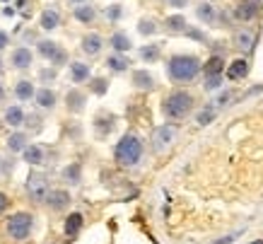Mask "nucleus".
Returning a JSON list of instances; mask_svg holds the SVG:
<instances>
[{
  "label": "nucleus",
  "mask_w": 263,
  "mask_h": 244,
  "mask_svg": "<svg viewBox=\"0 0 263 244\" xmlns=\"http://www.w3.org/2000/svg\"><path fill=\"white\" fill-rule=\"evenodd\" d=\"M15 97L20 102H27L34 97V85L29 82V80H20L17 85H15Z\"/></svg>",
  "instance_id": "a211bd4d"
},
{
  "label": "nucleus",
  "mask_w": 263,
  "mask_h": 244,
  "mask_svg": "<svg viewBox=\"0 0 263 244\" xmlns=\"http://www.w3.org/2000/svg\"><path fill=\"white\" fill-rule=\"evenodd\" d=\"M222 68H225V58L222 56H213L208 63L203 66V73L205 75H222Z\"/></svg>",
  "instance_id": "4be33fe9"
},
{
  "label": "nucleus",
  "mask_w": 263,
  "mask_h": 244,
  "mask_svg": "<svg viewBox=\"0 0 263 244\" xmlns=\"http://www.w3.org/2000/svg\"><path fill=\"white\" fill-rule=\"evenodd\" d=\"M3 97H5V87L0 85V100H3Z\"/></svg>",
  "instance_id": "a18cd8bd"
},
{
  "label": "nucleus",
  "mask_w": 263,
  "mask_h": 244,
  "mask_svg": "<svg viewBox=\"0 0 263 244\" xmlns=\"http://www.w3.org/2000/svg\"><path fill=\"white\" fill-rule=\"evenodd\" d=\"M8 41H10V39H8V34L0 32V48H5V46H8Z\"/></svg>",
  "instance_id": "c03bdc74"
},
{
  "label": "nucleus",
  "mask_w": 263,
  "mask_h": 244,
  "mask_svg": "<svg viewBox=\"0 0 263 244\" xmlns=\"http://www.w3.org/2000/svg\"><path fill=\"white\" fill-rule=\"evenodd\" d=\"M176 133H179V128H176L174 123H167V126H160L157 131L152 133V148L157 153H162L167 150L169 145L176 140Z\"/></svg>",
  "instance_id": "423d86ee"
},
{
  "label": "nucleus",
  "mask_w": 263,
  "mask_h": 244,
  "mask_svg": "<svg viewBox=\"0 0 263 244\" xmlns=\"http://www.w3.org/2000/svg\"><path fill=\"white\" fill-rule=\"evenodd\" d=\"M215 116H218V114H215V107H205V109H203L200 114H198V119H196V121L200 123V126H208V123L213 121Z\"/></svg>",
  "instance_id": "473e14b6"
},
{
  "label": "nucleus",
  "mask_w": 263,
  "mask_h": 244,
  "mask_svg": "<svg viewBox=\"0 0 263 244\" xmlns=\"http://www.w3.org/2000/svg\"><path fill=\"white\" fill-rule=\"evenodd\" d=\"M92 89H94V94H107V89H109V80H92Z\"/></svg>",
  "instance_id": "e433bc0d"
},
{
  "label": "nucleus",
  "mask_w": 263,
  "mask_h": 244,
  "mask_svg": "<svg viewBox=\"0 0 263 244\" xmlns=\"http://www.w3.org/2000/svg\"><path fill=\"white\" fill-rule=\"evenodd\" d=\"M82 215H80V213H70V215H68V220H66V234L68 237H75L77 232H80V230H82Z\"/></svg>",
  "instance_id": "6ab92c4d"
},
{
  "label": "nucleus",
  "mask_w": 263,
  "mask_h": 244,
  "mask_svg": "<svg viewBox=\"0 0 263 244\" xmlns=\"http://www.w3.org/2000/svg\"><path fill=\"white\" fill-rule=\"evenodd\" d=\"M133 85H135L138 89H152L154 87L152 73H147V70H138V73H133Z\"/></svg>",
  "instance_id": "2eb2a0df"
},
{
  "label": "nucleus",
  "mask_w": 263,
  "mask_h": 244,
  "mask_svg": "<svg viewBox=\"0 0 263 244\" xmlns=\"http://www.w3.org/2000/svg\"><path fill=\"white\" fill-rule=\"evenodd\" d=\"M5 121L10 123V126H22V123L27 121L22 107H10V109L5 111Z\"/></svg>",
  "instance_id": "b1692460"
},
{
  "label": "nucleus",
  "mask_w": 263,
  "mask_h": 244,
  "mask_svg": "<svg viewBox=\"0 0 263 244\" xmlns=\"http://www.w3.org/2000/svg\"><path fill=\"white\" fill-rule=\"evenodd\" d=\"M234 15H237V20H244V22H249V20H253V17L258 15V5H256V3H241Z\"/></svg>",
  "instance_id": "f3484780"
},
{
  "label": "nucleus",
  "mask_w": 263,
  "mask_h": 244,
  "mask_svg": "<svg viewBox=\"0 0 263 244\" xmlns=\"http://www.w3.org/2000/svg\"><path fill=\"white\" fill-rule=\"evenodd\" d=\"M8 148H10L12 153H22L24 148H27V135L24 133H12L8 138Z\"/></svg>",
  "instance_id": "c85d7f7f"
},
{
  "label": "nucleus",
  "mask_w": 263,
  "mask_h": 244,
  "mask_svg": "<svg viewBox=\"0 0 263 244\" xmlns=\"http://www.w3.org/2000/svg\"><path fill=\"white\" fill-rule=\"evenodd\" d=\"M203 87H205V89L222 87V75H208V78H205V82H203Z\"/></svg>",
  "instance_id": "f704fd0d"
},
{
  "label": "nucleus",
  "mask_w": 263,
  "mask_h": 244,
  "mask_svg": "<svg viewBox=\"0 0 263 244\" xmlns=\"http://www.w3.org/2000/svg\"><path fill=\"white\" fill-rule=\"evenodd\" d=\"M32 227H34V220H32L29 213H15L10 220H8V234H10L15 242H24V239H29Z\"/></svg>",
  "instance_id": "20e7f679"
},
{
  "label": "nucleus",
  "mask_w": 263,
  "mask_h": 244,
  "mask_svg": "<svg viewBox=\"0 0 263 244\" xmlns=\"http://www.w3.org/2000/svg\"><path fill=\"white\" fill-rule=\"evenodd\" d=\"M58 24H61V15H58L56 10H44L41 12V27H44L46 32H54Z\"/></svg>",
  "instance_id": "aec40b11"
},
{
  "label": "nucleus",
  "mask_w": 263,
  "mask_h": 244,
  "mask_svg": "<svg viewBox=\"0 0 263 244\" xmlns=\"http://www.w3.org/2000/svg\"><path fill=\"white\" fill-rule=\"evenodd\" d=\"M121 15H123V8H121V5H109V8H107V20H111V22L121 20Z\"/></svg>",
  "instance_id": "c9c22d12"
},
{
  "label": "nucleus",
  "mask_w": 263,
  "mask_h": 244,
  "mask_svg": "<svg viewBox=\"0 0 263 244\" xmlns=\"http://www.w3.org/2000/svg\"><path fill=\"white\" fill-rule=\"evenodd\" d=\"M36 51H39V56H44V58H48V61H54L56 66H61V63H66V54L58 48V44L56 41H39V46H36Z\"/></svg>",
  "instance_id": "0eeeda50"
},
{
  "label": "nucleus",
  "mask_w": 263,
  "mask_h": 244,
  "mask_svg": "<svg viewBox=\"0 0 263 244\" xmlns=\"http://www.w3.org/2000/svg\"><path fill=\"white\" fill-rule=\"evenodd\" d=\"M186 3H188V0H169V5H172V8H186Z\"/></svg>",
  "instance_id": "79ce46f5"
},
{
  "label": "nucleus",
  "mask_w": 263,
  "mask_h": 244,
  "mask_svg": "<svg viewBox=\"0 0 263 244\" xmlns=\"http://www.w3.org/2000/svg\"><path fill=\"white\" fill-rule=\"evenodd\" d=\"M70 80H73L75 85H80V82H87V80H89V66H87V63H80V61H75V63L70 66Z\"/></svg>",
  "instance_id": "f8f14e48"
},
{
  "label": "nucleus",
  "mask_w": 263,
  "mask_h": 244,
  "mask_svg": "<svg viewBox=\"0 0 263 244\" xmlns=\"http://www.w3.org/2000/svg\"><path fill=\"white\" fill-rule=\"evenodd\" d=\"M167 73L174 82H193L198 78V73H200V61L191 54L172 56V61L167 66Z\"/></svg>",
  "instance_id": "f257e3e1"
},
{
  "label": "nucleus",
  "mask_w": 263,
  "mask_h": 244,
  "mask_svg": "<svg viewBox=\"0 0 263 244\" xmlns=\"http://www.w3.org/2000/svg\"><path fill=\"white\" fill-rule=\"evenodd\" d=\"M94 126H97V135H109L111 126H114V116L109 114H99L94 119Z\"/></svg>",
  "instance_id": "393cba45"
},
{
  "label": "nucleus",
  "mask_w": 263,
  "mask_h": 244,
  "mask_svg": "<svg viewBox=\"0 0 263 244\" xmlns=\"http://www.w3.org/2000/svg\"><path fill=\"white\" fill-rule=\"evenodd\" d=\"M249 244H263V239H253V242H249Z\"/></svg>",
  "instance_id": "49530a36"
},
{
  "label": "nucleus",
  "mask_w": 263,
  "mask_h": 244,
  "mask_svg": "<svg viewBox=\"0 0 263 244\" xmlns=\"http://www.w3.org/2000/svg\"><path fill=\"white\" fill-rule=\"evenodd\" d=\"M32 61H34V56L29 48H15L12 51V66L20 68V70H27V68L32 66Z\"/></svg>",
  "instance_id": "9d476101"
},
{
  "label": "nucleus",
  "mask_w": 263,
  "mask_h": 244,
  "mask_svg": "<svg viewBox=\"0 0 263 244\" xmlns=\"http://www.w3.org/2000/svg\"><path fill=\"white\" fill-rule=\"evenodd\" d=\"M140 58H143L145 63H154L157 58H160V46H154V44H147L140 48Z\"/></svg>",
  "instance_id": "c756f323"
},
{
  "label": "nucleus",
  "mask_w": 263,
  "mask_h": 244,
  "mask_svg": "<svg viewBox=\"0 0 263 244\" xmlns=\"http://www.w3.org/2000/svg\"><path fill=\"white\" fill-rule=\"evenodd\" d=\"M101 46H104V41H101L99 34H87V36L82 39V51L87 56H97L99 51H101Z\"/></svg>",
  "instance_id": "9b49d317"
},
{
  "label": "nucleus",
  "mask_w": 263,
  "mask_h": 244,
  "mask_svg": "<svg viewBox=\"0 0 263 244\" xmlns=\"http://www.w3.org/2000/svg\"><path fill=\"white\" fill-rule=\"evenodd\" d=\"M73 3H82V0H73Z\"/></svg>",
  "instance_id": "de8ad7c7"
},
{
  "label": "nucleus",
  "mask_w": 263,
  "mask_h": 244,
  "mask_svg": "<svg viewBox=\"0 0 263 244\" xmlns=\"http://www.w3.org/2000/svg\"><path fill=\"white\" fill-rule=\"evenodd\" d=\"M85 94L82 92H77V89H73V92H68V97H66V104H68V109L70 111H80L82 107H85Z\"/></svg>",
  "instance_id": "5701e85b"
},
{
  "label": "nucleus",
  "mask_w": 263,
  "mask_h": 244,
  "mask_svg": "<svg viewBox=\"0 0 263 244\" xmlns=\"http://www.w3.org/2000/svg\"><path fill=\"white\" fill-rule=\"evenodd\" d=\"M107 66H109V70H114V73H126L131 63H128L126 56L116 54V56H109V58H107Z\"/></svg>",
  "instance_id": "412c9836"
},
{
  "label": "nucleus",
  "mask_w": 263,
  "mask_h": 244,
  "mask_svg": "<svg viewBox=\"0 0 263 244\" xmlns=\"http://www.w3.org/2000/svg\"><path fill=\"white\" fill-rule=\"evenodd\" d=\"M5 208H8V196H5V193H0V213L5 211Z\"/></svg>",
  "instance_id": "37998d69"
},
{
  "label": "nucleus",
  "mask_w": 263,
  "mask_h": 244,
  "mask_svg": "<svg viewBox=\"0 0 263 244\" xmlns=\"http://www.w3.org/2000/svg\"><path fill=\"white\" fill-rule=\"evenodd\" d=\"M196 15L203 20V22H208V24H213L215 22V17H218V10L210 5V3H203V5H198V10H196Z\"/></svg>",
  "instance_id": "bb28decb"
},
{
  "label": "nucleus",
  "mask_w": 263,
  "mask_h": 244,
  "mask_svg": "<svg viewBox=\"0 0 263 244\" xmlns=\"http://www.w3.org/2000/svg\"><path fill=\"white\" fill-rule=\"evenodd\" d=\"M39 78H41V82H54V80H56V70H41V73H39Z\"/></svg>",
  "instance_id": "4c0bfd02"
},
{
  "label": "nucleus",
  "mask_w": 263,
  "mask_h": 244,
  "mask_svg": "<svg viewBox=\"0 0 263 244\" xmlns=\"http://www.w3.org/2000/svg\"><path fill=\"white\" fill-rule=\"evenodd\" d=\"M253 44H256V36H253L251 32H239L237 34V46H239L244 54H249L253 48Z\"/></svg>",
  "instance_id": "cd10ccee"
},
{
  "label": "nucleus",
  "mask_w": 263,
  "mask_h": 244,
  "mask_svg": "<svg viewBox=\"0 0 263 244\" xmlns=\"http://www.w3.org/2000/svg\"><path fill=\"white\" fill-rule=\"evenodd\" d=\"M191 109H193V97L188 92H184V89L172 92L165 100V104H162V111L169 119H186L188 114H191Z\"/></svg>",
  "instance_id": "7ed1b4c3"
},
{
  "label": "nucleus",
  "mask_w": 263,
  "mask_h": 244,
  "mask_svg": "<svg viewBox=\"0 0 263 244\" xmlns=\"http://www.w3.org/2000/svg\"><path fill=\"white\" fill-rule=\"evenodd\" d=\"M237 234L239 232H234V234H227V237H220L218 242H213V244H232L234 239H237Z\"/></svg>",
  "instance_id": "ea45409f"
},
{
  "label": "nucleus",
  "mask_w": 263,
  "mask_h": 244,
  "mask_svg": "<svg viewBox=\"0 0 263 244\" xmlns=\"http://www.w3.org/2000/svg\"><path fill=\"white\" fill-rule=\"evenodd\" d=\"M94 17H97V12H94L92 5H80V8L75 10V20H77V22L89 24V22H94Z\"/></svg>",
  "instance_id": "a878e982"
},
{
  "label": "nucleus",
  "mask_w": 263,
  "mask_h": 244,
  "mask_svg": "<svg viewBox=\"0 0 263 244\" xmlns=\"http://www.w3.org/2000/svg\"><path fill=\"white\" fill-rule=\"evenodd\" d=\"M111 46H114L116 54H126V51H131L133 48V41L123 32H116L114 36H111Z\"/></svg>",
  "instance_id": "dca6fc26"
},
{
  "label": "nucleus",
  "mask_w": 263,
  "mask_h": 244,
  "mask_svg": "<svg viewBox=\"0 0 263 244\" xmlns=\"http://www.w3.org/2000/svg\"><path fill=\"white\" fill-rule=\"evenodd\" d=\"M22 157H24L27 165L39 167V165H44L46 153H44V148H39V145H29V148H24L22 150Z\"/></svg>",
  "instance_id": "1a4fd4ad"
},
{
  "label": "nucleus",
  "mask_w": 263,
  "mask_h": 244,
  "mask_svg": "<svg viewBox=\"0 0 263 244\" xmlns=\"http://www.w3.org/2000/svg\"><path fill=\"white\" fill-rule=\"evenodd\" d=\"M34 97H36V104L41 107V109H54L56 107V92L54 89H39V92H34Z\"/></svg>",
  "instance_id": "4468645a"
},
{
  "label": "nucleus",
  "mask_w": 263,
  "mask_h": 244,
  "mask_svg": "<svg viewBox=\"0 0 263 244\" xmlns=\"http://www.w3.org/2000/svg\"><path fill=\"white\" fill-rule=\"evenodd\" d=\"M0 70H3V61H0Z\"/></svg>",
  "instance_id": "09e8293b"
},
{
  "label": "nucleus",
  "mask_w": 263,
  "mask_h": 244,
  "mask_svg": "<svg viewBox=\"0 0 263 244\" xmlns=\"http://www.w3.org/2000/svg\"><path fill=\"white\" fill-rule=\"evenodd\" d=\"M167 27H169L172 32H186V17L172 15V17H167Z\"/></svg>",
  "instance_id": "7c9ffc66"
},
{
  "label": "nucleus",
  "mask_w": 263,
  "mask_h": 244,
  "mask_svg": "<svg viewBox=\"0 0 263 244\" xmlns=\"http://www.w3.org/2000/svg\"><path fill=\"white\" fill-rule=\"evenodd\" d=\"M46 206L51 208V211H63V208H68L70 206V193L63 189H51L48 193H46Z\"/></svg>",
  "instance_id": "6e6552de"
},
{
  "label": "nucleus",
  "mask_w": 263,
  "mask_h": 244,
  "mask_svg": "<svg viewBox=\"0 0 263 244\" xmlns=\"http://www.w3.org/2000/svg\"><path fill=\"white\" fill-rule=\"evenodd\" d=\"M246 73H249V63L244 61V58H237L230 68H227V78L230 80H241L246 78Z\"/></svg>",
  "instance_id": "ddd939ff"
},
{
  "label": "nucleus",
  "mask_w": 263,
  "mask_h": 244,
  "mask_svg": "<svg viewBox=\"0 0 263 244\" xmlns=\"http://www.w3.org/2000/svg\"><path fill=\"white\" fill-rule=\"evenodd\" d=\"M230 94H232V92H220L218 104H227V102H230Z\"/></svg>",
  "instance_id": "a19ab883"
},
{
  "label": "nucleus",
  "mask_w": 263,
  "mask_h": 244,
  "mask_svg": "<svg viewBox=\"0 0 263 244\" xmlns=\"http://www.w3.org/2000/svg\"><path fill=\"white\" fill-rule=\"evenodd\" d=\"M114 155H116V162H119L121 167L138 165L140 157H143V143H140V138L133 135V133H126L119 140L116 150H114Z\"/></svg>",
  "instance_id": "f03ea898"
},
{
  "label": "nucleus",
  "mask_w": 263,
  "mask_h": 244,
  "mask_svg": "<svg viewBox=\"0 0 263 244\" xmlns=\"http://www.w3.org/2000/svg\"><path fill=\"white\" fill-rule=\"evenodd\" d=\"M80 172H82V169H80V165H68L66 169H63V179H66L68 184H77V181H80V177H82Z\"/></svg>",
  "instance_id": "2f4dec72"
},
{
  "label": "nucleus",
  "mask_w": 263,
  "mask_h": 244,
  "mask_svg": "<svg viewBox=\"0 0 263 244\" xmlns=\"http://www.w3.org/2000/svg\"><path fill=\"white\" fill-rule=\"evenodd\" d=\"M186 32H188L191 39H196V41H203V44H205V34H200L198 29H188V27H186Z\"/></svg>",
  "instance_id": "58836bf2"
},
{
  "label": "nucleus",
  "mask_w": 263,
  "mask_h": 244,
  "mask_svg": "<svg viewBox=\"0 0 263 244\" xmlns=\"http://www.w3.org/2000/svg\"><path fill=\"white\" fill-rule=\"evenodd\" d=\"M138 32L145 34V36H150V34L157 32V24H154L152 20H140V22H138Z\"/></svg>",
  "instance_id": "72a5a7b5"
},
{
  "label": "nucleus",
  "mask_w": 263,
  "mask_h": 244,
  "mask_svg": "<svg viewBox=\"0 0 263 244\" xmlns=\"http://www.w3.org/2000/svg\"><path fill=\"white\" fill-rule=\"evenodd\" d=\"M48 191H51L48 189V179L41 172H32L27 179V196L32 201H44Z\"/></svg>",
  "instance_id": "39448f33"
}]
</instances>
